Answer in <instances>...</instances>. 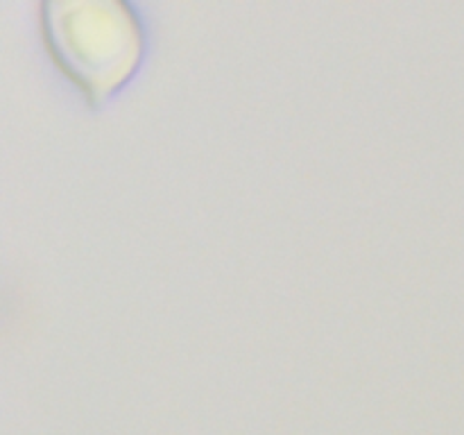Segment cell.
<instances>
[{
  "instance_id": "6da1fadb",
  "label": "cell",
  "mask_w": 464,
  "mask_h": 435,
  "mask_svg": "<svg viewBox=\"0 0 464 435\" xmlns=\"http://www.w3.org/2000/svg\"><path fill=\"white\" fill-rule=\"evenodd\" d=\"M45 34L68 75L91 98L122 84L140 57V27L116 0H63L45 5Z\"/></svg>"
}]
</instances>
